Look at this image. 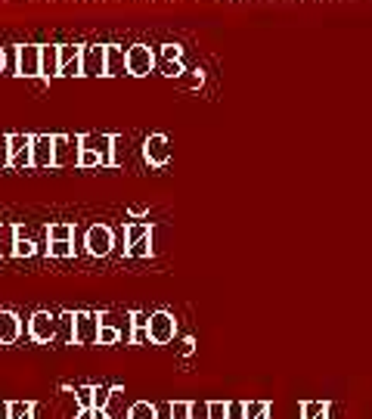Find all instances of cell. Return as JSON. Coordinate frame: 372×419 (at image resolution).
Instances as JSON below:
<instances>
[{
  "mask_svg": "<svg viewBox=\"0 0 372 419\" xmlns=\"http://www.w3.org/2000/svg\"><path fill=\"white\" fill-rule=\"evenodd\" d=\"M72 342L74 345H96L99 342V314H93V311L72 314Z\"/></svg>",
  "mask_w": 372,
  "mask_h": 419,
  "instance_id": "1",
  "label": "cell"
},
{
  "mask_svg": "<svg viewBox=\"0 0 372 419\" xmlns=\"http://www.w3.org/2000/svg\"><path fill=\"white\" fill-rule=\"evenodd\" d=\"M112 245H115V233H112V227L105 224H90L84 230V252L93 258H105L112 252Z\"/></svg>",
  "mask_w": 372,
  "mask_h": 419,
  "instance_id": "2",
  "label": "cell"
},
{
  "mask_svg": "<svg viewBox=\"0 0 372 419\" xmlns=\"http://www.w3.org/2000/svg\"><path fill=\"white\" fill-rule=\"evenodd\" d=\"M53 143H56V168H65V165L81 162L84 137H78V134H53Z\"/></svg>",
  "mask_w": 372,
  "mask_h": 419,
  "instance_id": "3",
  "label": "cell"
},
{
  "mask_svg": "<svg viewBox=\"0 0 372 419\" xmlns=\"http://www.w3.org/2000/svg\"><path fill=\"white\" fill-rule=\"evenodd\" d=\"M56 332H59V320H56L53 314H47V311H34V314H31V320H28L31 342L47 345V342H53V338H56Z\"/></svg>",
  "mask_w": 372,
  "mask_h": 419,
  "instance_id": "4",
  "label": "cell"
},
{
  "mask_svg": "<svg viewBox=\"0 0 372 419\" xmlns=\"http://www.w3.org/2000/svg\"><path fill=\"white\" fill-rule=\"evenodd\" d=\"M31 168H56V143L50 134H34V143H31Z\"/></svg>",
  "mask_w": 372,
  "mask_h": 419,
  "instance_id": "5",
  "label": "cell"
},
{
  "mask_svg": "<svg viewBox=\"0 0 372 419\" xmlns=\"http://www.w3.org/2000/svg\"><path fill=\"white\" fill-rule=\"evenodd\" d=\"M152 65H155V57H152V50H149L146 44L127 47V75L143 78V75H149V72H152Z\"/></svg>",
  "mask_w": 372,
  "mask_h": 419,
  "instance_id": "6",
  "label": "cell"
},
{
  "mask_svg": "<svg viewBox=\"0 0 372 419\" xmlns=\"http://www.w3.org/2000/svg\"><path fill=\"white\" fill-rule=\"evenodd\" d=\"M81 57H84V47L59 44V78H74V75L84 78V72H81Z\"/></svg>",
  "mask_w": 372,
  "mask_h": 419,
  "instance_id": "7",
  "label": "cell"
},
{
  "mask_svg": "<svg viewBox=\"0 0 372 419\" xmlns=\"http://www.w3.org/2000/svg\"><path fill=\"white\" fill-rule=\"evenodd\" d=\"M19 78H41V44H19Z\"/></svg>",
  "mask_w": 372,
  "mask_h": 419,
  "instance_id": "8",
  "label": "cell"
},
{
  "mask_svg": "<svg viewBox=\"0 0 372 419\" xmlns=\"http://www.w3.org/2000/svg\"><path fill=\"white\" fill-rule=\"evenodd\" d=\"M81 72H84V78L105 75V47L87 44L84 47V57H81Z\"/></svg>",
  "mask_w": 372,
  "mask_h": 419,
  "instance_id": "9",
  "label": "cell"
},
{
  "mask_svg": "<svg viewBox=\"0 0 372 419\" xmlns=\"http://www.w3.org/2000/svg\"><path fill=\"white\" fill-rule=\"evenodd\" d=\"M84 150L99 152V159H103L105 168H109V165H115V159H112V152H115V137H109V134H87V137H84Z\"/></svg>",
  "mask_w": 372,
  "mask_h": 419,
  "instance_id": "10",
  "label": "cell"
},
{
  "mask_svg": "<svg viewBox=\"0 0 372 419\" xmlns=\"http://www.w3.org/2000/svg\"><path fill=\"white\" fill-rule=\"evenodd\" d=\"M171 336H174V317H171V314H165V311L152 314V317H149V338L161 345V342H167Z\"/></svg>",
  "mask_w": 372,
  "mask_h": 419,
  "instance_id": "11",
  "label": "cell"
},
{
  "mask_svg": "<svg viewBox=\"0 0 372 419\" xmlns=\"http://www.w3.org/2000/svg\"><path fill=\"white\" fill-rule=\"evenodd\" d=\"M22 336V320L12 311H0V345H12Z\"/></svg>",
  "mask_w": 372,
  "mask_h": 419,
  "instance_id": "12",
  "label": "cell"
},
{
  "mask_svg": "<svg viewBox=\"0 0 372 419\" xmlns=\"http://www.w3.org/2000/svg\"><path fill=\"white\" fill-rule=\"evenodd\" d=\"M41 78H59V44H41Z\"/></svg>",
  "mask_w": 372,
  "mask_h": 419,
  "instance_id": "13",
  "label": "cell"
},
{
  "mask_svg": "<svg viewBox=\"0 0 372 419\" xmlns=\"http://www.w3.org/2000/svg\"><path fill=\"white\" fill-rule=\"evenodd\" d=\"M127 72V50H121L118 44H109L105 47V75L115 78V75H124Z\"/></svg>",
  "mask_w": 372,
  "mask_h": 419,
  "instance_id": "14",
  "label": "cell"
},
{
  "mask_svg": "<svg viewBox=\"0 0 372 419\" xmlns=\"http://www.w3.org/2000/svg\"><path fill=\"white\" fill-rule=\"evenodd\" d=\"M19 224H0V258H16Z\"/></svg>",
  "mask_w": 372,
  "mask_h": 419,
  "instance_id": "15",
  "label": "cell"
},
{
  "mask_svg": "<svg viewBox=\"0 0 372 419\" xmlns=\"http://www.w3.org/2000/svg\"><path fill=\"white\" fill-rule=\"evenodd\" d=\"M146 159L152 165H165L167 162V140L161 137V134H155V137L146 140Z\"/></svg>",
  "mask_w": 372,
  "mask_h": 419,
  "instance_id": "16",
  "label": "cell"
},
{
  "mask_svg": "<svg viewBox=\"0 0 372 419\" xmlns=\"http://www.w3.org/2000/svg\"><path fill=\"white\" fill-rule=\"evenodd\" d=\"M50 243H72L74 239V224H50L47 227Z\"/></svg>",
  "mask_w": 372,
  "mask_h": 419,
  "instance_id": "17",
  "label": "cell"
},
{
  "mask_svg": "<svg viewBox=\"0 0 372 419\" xmlns=\"http://www.w3.org/2000/svg\"><path fill=\"white\" fill-rule=\"evenodd\" d=\"M155 416H158V410L149 407L146 400H136V404L127 410V419H155Z\"/></svg>",
  "mask_w": 372,
  "mask_h": 419,
  "instance_id": "18",
  "label": "cell"
},
{
  "mask_svg": "<svg viewBox=\"0 0 372 419\" xmlns=\"http://www.w3.org/2000/svg\"><path fill=\"white\" fill-rule=\"evenodd\" d=\"M93 394H96V388H93V385L74 388V400H78V410H90V407H93Z\"/></svg>",
  "mask_w": 372,
  "mask_h": 419,
  "instance_id": "19",
  "label": "cell"
},
{
  "mask_svg": "<svg viewBox=\"0 0 372 419\" xmlns=\"http://www.w3.org/2000/svg\"><path fill=\"white\" fill-rule=\"evenodd\" d=\"M115 342H121V332H118V326L99 323V345H115Z\"/></svg>",
  "mask_w": 372,
  "mask_h": 419,
  "instance_id": "20",
  "label": "cell"
},
{
  "mask_svg": "<svg viewBox=\"0 0 372 419\" xmlns=\"http://www.w3.org/2000/svg\"><path fill=\"white\" fill-rule=\"evenodd\" d=\"M47 255L50 258H74V243H50Z\"/></svg>",
  "mask_w": 372,
  "mask_h": 419,
  "instance_id": "21",
  "label": "cell"
},
{
  "mask_svg": "<svg viewBox=\"0 0 372 419\" xmlns=\"http://www.w3.org/2000/svg\"><path fill=\"white\" fill-rule=\"evenodd\" d=\"M12 168V150H10V134H0V171Z\"/></svg>",
  "mask_w": 372,
  "mask_h": 419,
  "instance_id": "22",
  "label": "cell"
},
{
  "mask_svg": "<svg viewBox=\"0 0 372 419\" xmlns=\"http://www.w3.org/2000/svg\"><path fill=\"white\" fill-rule=\"evenodd\" d=\"M149 233H152V230H149L146 224H130L127 227V249H130V245H136L140 239H146Z\"/></svg>",
  "mask_w": 372,
  "mask_h": 419,
  "instance_id": "23",
  "label": "cell"
},
{
  "mask_svg": "<svg viewBox=\"0 0 372 419\" xmlns=\"http://www.w3.org/2000/svg\"><path fill=\"white\" fill-rule=\"evenodd\" d=\"M31 255H37V245L31 243L28 236H19V243H16V258H31Z\"/></svg>",
  "mask_w": 372,
  "mask_h": 419,
  "instance_id": "24",
  "label": "cell"
},
{
  "mask_svg": "<svg viewBox=\"0 0 372 419\" xmlns=\"http://www.w3.org/2000/svg\"><path fill=\"white\" fill-rule=\"evenodd\" d=\"M3 75H19V47H6V72Z\"/></svg>",
  "mask_w": 372,
  "mask_h": 419,
  "instance_id": "25",
  "label": "cell"
},
{
  "mask_svg": "<svg viewBox=\"0 0 372 419\" xmlns=\"http://www.w3.org/2000/svg\"><path fill=\"white\" fill-rule=\"evenodd\" d=\"M103 165V159H99V152H93V150H84L81 152V162H78V168H99Z\"/></svg>",
  "mask_w": 372,
  "mask_h": 419,
  "instance_id": "26",
  "label": "cell"
},
{
  "mask_svg": "<svg viewBox=\"0 0 372 419\" xmlns=\"http://www.w3.org/2000/svg\"><path fill=\"white\" fill-rule=\"evenodd\" d=\"M112 391H115V388H96V394H93V407H96V410H105Z\"/></svg>",
  "mask_w": 372,
  "mask_h": 419,
  "instance_id": "27",
  "label": "cell"
},
{
  "mask_svg": "<svg viewBox=\"0 0 372 419\" xmlns=\"http://www.w3.org/2000/svg\"><path fill=\"white\" fill-rule=\"evenodd\" d=\"M186 416H189V407H186V404L174 407V419H186Z\"/></svg>",
  "mask_w": 372,
  "mask_h": 419,
  "instance_id": "28",
  "label": "cell"
},
{
  "mask_svg": "<svg viewBox=\"0 0 372 419\" xmlns=\"http://www.w3.org/2000/svg\"><path fill=\"white\" fill-rule=\"evenodd\" d=\"M177 57H180V47L167 44V47H165V59H167V63H171V59H177Z\"/></svg>",
  "mask_w": 372,
  "mask_h": 419,
  "instance_id": "29",
  "label": "cell"
},
{
  "mask_svg": "<svg viewBox=\"0 0 372 419\" xmlns=\"http://www.w3.org/2000/svg\"><path fill=\"white\" fill-rule=\"evenodd\" d=\"M74 419H96V407H90V410H78Z\"/></svg>",
  "mask_w": 372,
  "mask_h": 419,
  "instance_id": "30",
  "label": "cell"
},
{
  "mask_svg": "<svg viewBox=\"0 0 372 419\" xmlns=\"http://www.w3.org/2000/svg\"><path fill=\"white\" fill-rule=\"evenodd\" d=\"M189 416L192 419H208V413H205V407H189Z\"/></svg>",
  "mask_w": 372,
  "mask_h": 419,
  "instance_id": "31",
  "label": "cell"
},
{
  "mask_svg": "<svg viewBox=\"0 0 372 419\" xmlns=\"http://www.w3.org/2000/svg\"><path fill=\"white\" fill-rule=\"evenodd\" d=\"M0 419H12V413H10V404H6V400H0Z\"/></svg>",
  "mask_w": 372,
  "mask_h": 419,
  "instance_id": "32",
  "label": "cell"
},
{
  "mask_svg": "<svg viewBox=\"0 0 372 419\" xmlns=\"http://www.w3.org/2000/svg\"><path fill=\"white\" fill-rule=\"evenodd\" d=\"M229 419H242V407H239V404L229 407Z\"/></svg>",
  "mask_w": 372,
  "mask_h": 419,
  "instance_id": "33",
  "label": "cell"
},
{
  "mask_svg": "<svg viewBox=\"0 0 372 419\" xmlns=\"http://www.w3.org/2000/svg\"><path fill=\"white\" fill-rule=\"evenodd\" d=\"M6 72V47H0V75Z\"/></svg>",
  "mask_w": 372,
  "mask_h": 419,
  "instance_id": "34",
  "label": "cell"
}]
</instances>
